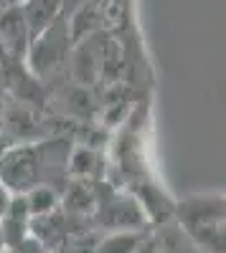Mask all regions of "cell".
I'll return each mask as SVG.
<instances>
[{
	"label": "cell",
	"mask_w": 226,
	"mask_h": 253,
	"mask_svg": "<svg viewBox=\"0 0 226 253\" xmlns=\"http://www.w3.org/2000/svg\"><path fill=\"white\" fill-rule=\"evenodd\" d=\"M66 36H69L66 28H58V23H56L46 33H41L38 38L31 41L26 56H28V63L36 74H49L61 63L64 48H66Z\"/></svg>",
	"instance_id": "7a4b0ae2"
},
{
	"label": "cell",
	"mask_w": 226,
	"mask_h": 253,
	"mask_svg": "<svg viewBox=\"0 0 226 253\" xmlns=\"http://www.w3.org/2000/svg\"><path fill=\"white\" fill-rule=\"evenodd\" d=\"M0 43H3L10 58H18V56L23 58L28 53L31 36L23 23V15H20V5L0 13Z\"/></svg>",
	"instance_id": "277c9868"
},
{
	"label": "cell",
	"mask_w": 226,
	"mask_h": 253,
	"mask_svg": "<svg viewBox=\"0 0 226 253\" xmlns=\"http://www.w3.org/2000/svg\"><path fill=\"white\" fill-rule=\"evenodd\" d=\"M0 91H3V81H0Z\"/></svg>",
	"instance_id": "4fadbf2b"
},
{
	"label": "cell",
	"mask_w": 226,
	"mask_h": 253,
	"mask_svg": "<svg viewBox=\"0 0 226 253\" xmlns=\"http://www.w3.org/2000/svg\"><path fill=\"white\" fill-rule=\"evenodd\" d=\"M20 15L28 28L31 41L46 33L51 26H56L61 18V0H23L20 3Z\"/></svg>",
	"instance_id": "3957f363"
},
{
	"label": "cell",
	"mask_w": 226,
	"mask_h": 253,
	"mask_svg": "<svg viewBox=\"0 0 226 253\" xmlns=\"http://www.w3.org/2000/svg\"><path fill=\"white\" fill-rule=\"evenodd\" d=\"M178 223L206 253H224V195L203 193L178 205Z\"/></svg>",
	"instance_id": "6da1fadb"
},
{
	"label": "cell",
	"mask_w": 226,
	"mask_h": 253,
	"mask_svg": "<svg viewBox=\"0 0 226 253\" xmlns=\"http://www.w3.org/2000/svg\"><path fill=\"white\" fill-rule=\"evenodd\" d=\"M142 236L140 230H110L94 246V253H140Z\"/></svg>",
	"instance_id": "5b68a950"
},
{
	"label": "cell",
	"mask_w": 226,
	"mask_h": 253,
	"mask_svg": "<svg viewBox=\"0 0 226 253\" xmlns=\"http://www.w3.org/2000/svg\"><path fill=\"white\" fill-rule=\"evenodd\" d=\"M3 248H8V246H5V236H3V230H0V251H3Z\"/></svg>",
	"instance_id": "30bf717a"
},
{
	"label": "cell",
	"mask_w": 226,
	"mask_h": 253,
	"mask_svg": "<svg viewBox=\"0 0 226 253\" xmlns=\"http://www.w3.org/2000/svg\"><path fill=\"white\" fill-rule=\"evenodd\" d=\"M23 0H0V13L3 10H10V8H18Z\"/></svg>",
	"instance_id": "9c48e42d"
},
{
	"label": "cell",
	"mask_w": 226,
	"mask_h": 253,
	"mask_svg": "<svg viewBox=\"0 0 226 253\" xmlns=\"http://www.w3.org/2000/svg\"><path fill=\"white\" fill-rule=\"evenodd\" d=\"M3 109H5V107H3V101H0V122H3Z\"/></svg>",
	"instance_id": "8fae6325"
},
{
	"label": "cell",
	"mask_w": 226,
	"mask_h": 253,
	"mask_svg": "<svg viewBox=\"0 0 226 253\" xmlns=\"http://www.w3.org/2000/svg\"><path fill=\"white\" fill-rule=\"evenodd\" d=\"M10 195H13V193H8V190L0 185V218L5 215V208H8V203H10Z\"/></svg>",
	"instance_id": "ba28073f"
},
{
	"label": "cell",
	"mask_w": 226,
	"mask_h": 253,
	"mask_svg": "<svg viewBox=\"0 0 226 253\" xmlns=\"http://www.w3.org/2000/svg\"><path fill=\"white\" fill-rule=\"evenodd\" d=\"M87 3H89V0H61V15H71L81 5H87Z\"/></svg>",
	"instance_id": "52a82bcc"
},
{
	"label": "cell",
	"mask_w": 226,
	"mask_h": 253,
	"mask_svg": "<svg viewBox=\"0 0 226 253\" xmlns=\"http://www.w3.org/2000/svg\"><path fill=\"white\" fill-rule=\"evenodd\" d=\"M0 253H10V248H3V251H0Z\"/></svg>",
	"instance_id": "7c38bea8"
},
{
	"label": "cell",
	"mask_w": 226,
	"mask_h": 253,
	"mask_svg": "<svg viewBox=\"0 0 226 253\" xmlns=\"http://www.w3.org/2000/svg\"><path fill=\"white\" fill-rule=\"evenodd\" d=\"M23 200H26L31 220L51 215V213H56V208H58V193L51 185H33L31 190L23 193Z\"/></svg>",
	"instance_id": "8992f818"
}]
</instances>
